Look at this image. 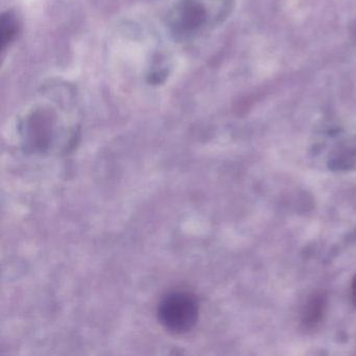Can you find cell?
<instances>
[{
    "mask_svg": "<svg viewBox=\"0 0 356 356\" xmlns=\"http://www.w3.org/2000/svg\"><path fill=\"white\" fill-rule=\"evenodd\" d=\"M158 320L170 332H188L199 318V304L191 293L174 291L162 298L158 305Z\"/></svg>",
    "mask_w": 356,
    "mask_h": 356,
    "instance_id": "obj_1",
    "label": "cell"
},
{
    "mask_svg": "<svg viewBox=\"0 0 356 356\" xmlns=\"http://www.w3.org/2000/svg\"><path fill=\"white\" fill-rule=\"evenodd\" d=\"M214 0H184L172 14V31L181 38H191L214 19Z\"/></svg>",
    "mask_w": 356,
    "mask_h": 356,
    "instance_id": "obj_2",
    "label": "cell"
},
{
    "mask_svg": "<svg viewBox=\"0 0 356 356\" xmlns=\"http://www.w3.org/2000/svg\"><path fill=\"white\" fill-rule=\"evenodd\" d=\"M19 32V22L13 12H7L1 16L0 20V34H1V45L3 51L13 42Z\"/></svg>",
    "mask_w": 356,
    "mask_h": 356,
    "instance_id": "obj_3",
    "label": "cell"
},
{
    "mask_svg": "<svg viewBox=\"0 0 356 356\" xmlns=\"http://www.w3.org/2000/svg\"><path fill=\"white\" fill-rule=\"evenodd\" d=\"M323 305L324 304H323V300L321 299H314L310 303L307 312L305 314V320L308 324H314V323L318 322L323 312Z\"/></svg>",
    "mask_w": 356,
    "mask_h": 356,
    "instance_id": "obj_4",
    "label": "cell"
},
{
    "mask_svg": "<svg viewBox=\"0 0 356 356\" xmlns=\"http://www.w3.org/2000/svg\"><path fill=\"white\" fill-rule=\"evenodd\" d=\"M352 299H353L354 305H356V275L352 282Z\"/></svg>",
    "mask_w": 356,
    "mask_h": 356,
    "instance_id": "obj_5",
    "label": "cell"
}]
</instances>
